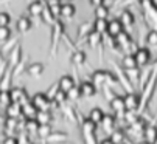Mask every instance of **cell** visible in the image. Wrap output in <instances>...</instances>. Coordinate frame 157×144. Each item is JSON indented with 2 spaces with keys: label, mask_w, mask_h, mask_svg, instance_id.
I'll return each mask as SVG.
<instances>
[{
  "label": "cell",
  "mask_w": 157,
  "mask_h": 144,
  "mask_svg": "<svg viewBox=\"0 0 157 144\" xmlns=\"http://www.w3.org/2000/svg\"><path fill=\"white\" fill-rule=\"evenodd\" d=\"M155 84H157V64L154 65L152 71H151V75L146 81V84L142 87V96H140V107H139V112L142 113L145 110V107L148 105L149 99H151V96L154 93V88H155Z\"/></svg>",
  "instance_id": "6da1fadb"
},
{
  "label": "cell",
  "mask_w": 157,
  "mask_h": 144,
  "mask_svg": "<svg viewBox=\"0 0 157 144\" xmlns=\"http://www.w3.org/2000/svg\"><path fill=\"white\" fill-rule=\"evenodd\" d=\"M64 23L61 19H58L53 25H52V46H50V56L55 57L58 53V46L61 43V39L64 36Z\"/></svg>",
  "instance_id": "7a4b0ae2"
},
{
  "label": "cell",
  "mask_w": 157,
  "mask_h": 144,
  "mask_svg": "<svg viewBox=\"0 0 157 144\" xmlns=\"http://www.w3.org/2000/svg\"><path fill=\"white\" fill-rule=\"evenodd\" d=\"M10 99L11 102L14 104H20L24 105L27 102H30V98H28V93L25 88H20V87H16V88H10Z\"/></svg>",
  "instance_id": "3957f363"
},
{
  "label": "cell",
  "mask_w": 157,
  "mask_h": 144,
  "mask_svg": "<svg viewBox=\"0 0 157 144\" xmlns=\"http://www.w3.org/2000/svg\"><path fill=\"white\" fill-rule=\"evenodd\" d=\"M31 104L37 109V110H50L52 109V101H48V98L45 96V93L37 91L33 98H31Z\"/></svg>",
  "instance_id": "277c9868"
},
{
  "label": "cell",
  "mask_w": 157,
  "mask_h": 144,
  "mask_svg": "<svg viewBox=\"0 0 157 144\" xmlns=\"http://www.w3.org/2000/svg\"><path fill=\"white\" fill-rule=\"evenodd\" d=\"M123 101L126 112H137L140 107V96L137 93H126V96H123Z\"/></svg>",
  "instance_id": "5b68a950"
},
{
  "label": "cell",
  "mask_w": 157,
  "mask_h": 144,
  "mask_svg": "<svg viewBox=\"0 0 157 144\" xmlns=\"http://www.w3.org/2000/svg\"><path fill=\"white\" fill-rule=\"evenodd\" d=\"M20 62H22V45H20V43H17L14 48H11V51H10V54H8L6 65H8L10 68H13V70H14Z\"/></svg>",
  "instance_id": "8992f818"
},
{
  "label": "cell",
  "mask_w": 157,
  "mask_h": 144,
  "mask_svg": "<svg viewBox=\"0 0 157 144\" xmlns=\"http://www.w3.org/2000/svg\"><path fill=\"white\" fill-rule=\"evenodd\" d=\"M109 104H110L112 112L115 113V118H123V115H124V112H126V109H124V101H123V96L115 94L114 98H112V99L109 101Z\"/></svg>",
  "instance_id": "52a82bcc"
},
{
  "label": "cell",
  "mask_w": 157,
  "mask_h": 144,
  "mask_svg": "<svg viewBox=\"0 0 157 144\" xmlns=\"http://www.w3.org/2000/svg\"><path fill=\"white\" fill-rule=\"evenodd\" d=\"M134 56V59H136V62H137V67L139 68H142V67H145V65H148L149 64V61H151V51L148 50V48H139V50L132 54Z\"/></svg>",
  "instance_id": "ba28073f"
},
{
  "label": "cell",
  "mask_w": 157,
  "mask_h": 144,
  "mask_svg": "<svg viewBox=\"0 0 157 144\" xmlns=\"http://www.w3.org/2000/svg\"><path fill=\"white\" fill-rule=\"evenodd\" d=\"M121 31H124V28H123V25L120 23L118 19H112V20L107 22V31H106V34H107L109 37L115 39Z\"/></svg>",
  "instance_id": "9c48e42d"
},
{
  "label": "cell",
  "mask_w": 157,
  "mask_h": 144,
  "mask_svg": "<svg viewBox=\"0 0 157 144\" xmlns=\"http://www.w3.org/2000/svg\"><path fill=\"white\" fill-rule=\"evenodd\" d=\"M34 119L39 126H52L53 113H52V110H37Z\"/></svg>",
  "instance_id": "30bf717a"
},
{
  "label": "cell",
  "mask_w": 157,
  "mask_h": 144,
  "mask_svg": "<svg viewBox=\"0 0 157 144\" xmlns=\"http://www.w3.org/2000/svg\"><path fill=\"white\" fill-rule=\"evenodd\" d=\"M67 139H69V133H65L62 130H53L47 136L45 142L47 144H61V142H65Z\"/></svg>",
  "instance_id": "8fae6325"
},
{
  "label": "cell",
  "mask_w": 157,
  "mask_h": 144,
  "mask_svg": "<svg viewBox=\"0 0 157 144\" xmlns=\"http://www.w3.org/2000/svg\"><path fill=\"white\" fill-rule=\"evenodd\" d=\"M44 70H45V65H44L42 62H33L30 65H27L25 68V73L31 78H40L42 73H44Z\"/></svg>",
  "instance_id": "7c38bea8"
},
{
  "label": "cell",
  "mask_w": 157,
  "mask_h": 144,
  "mask_svg": "<svg viewBox=\"0 0 157 144\" xmlns=\"http://www.w3.org/2000/svg\"><path fill=\"white\" fill-rule=\"evenodd\" d=\"M79 91H81V96H86V98H90V96H95L98 88L92 84V81H82L79 85H78Z\"/></svg>",
  "instance_id": "4fadbf2b"
},
{
  "label": "cell",
  "mask_w": 157,
  "mask_h": 144,
  "mask_svg": "<svg viewBox=\"0 0 157 144\" xmlns=\"http://www.w3.org/2000/svg\"><path fill=\"white\" fill-rule=\"evenodd\" d=\"M56 84H58L59 90H61V91H64V93L70 91V90L76 85V84H75L73 76H69V75H64V76H61V78H59V81H58Z\"/></svg>",
  "instance_id": "5bb4252c"
},
{
  "label": "cell",
  "mask_w": 157,
  "mask_h": 144,
  "mask_svg": "<svg viewBox=\"0 0 157 144\" xmlns=\"http://www.w3.org/2000/svg\"><path fill=\"white\" fill-rule=\"evenodd\" d=\"M92 30L94 28H92V23L90 22H82L81 25H79V28H78V33H76V43L84 42L87 39V36L90 34Z\"/></svg>",
  "instance_id": "9a60e30c"
},
{
  "label": "cell",
  "mask_w": 157,
  "mask_h": 144,
  "mask_svg": "<svg viewBox=\"0 0 157 144\" xmlns=\"http://www.w3.org/2000/svg\"><path fill=\"white\" fill-rule=\"evenodd\" d=\"M114 75L117 76L118 84H121V85L128 90V93H134V87H132L131 82L128 81V78H126V75H124V70H123V68H120L118 65H115V73H114Z\"/></svg>",
  "instance_id": "2e32d148"
},
{
  "label": "cell",
  "mask_w": 157,
  "mask_h": 144,
  "mask_svg": "<svg viewBox=\"0 0 157 144\" xmlns=\"http://www.w3.org/2000/svg\"><path fill=\"white\" fill-rule=\"evenodd\" d=\"M44 8H45V3L40 2V0H34V2H31L28 5L27 11H28V16H31V17H40Z\"/></svg>",
  "instance_id": "e0dca14e"
},
{
  "label": "cell",
  "mask_w": 157,
  "mask_h": 144,
  "mask_svg": "<svg viewBox=\"0 0 157 144\" xmlns=\"http://www.w3.org/2000/svg\"><path fill=\"white\" fill-rule=\"evenodd\" d=\"M115 42H117V45L120 46V50H128V48L132 45V39H131V36L128 34L126 30L121 31V33L115 37Z\"/></svg>",
  "instance_id": "ac0fdd59"
},
{
  "label": "cell",
  "mask_w": 157,
  "mask_h": 144,
  "mask_svg": "<svg viewBox=\"0 0 157 144\" xmlns=\"http://www.w3.org/2000/svg\"><path fill=\"white\" fill-rule=\"evenodd\" d=\"M5 113H6V118L20 119V118H22V105H20V104H14V102H11L10 105L5 107Z\"/></svg>",
  "instance_id": "d6986e66"
},
{
  "label": "cell",
  "mask_w": 157,
  "mask_h": 144,
  "mask_svg": "<svg viewBox=\"0 0 157 144\" xmlns=\"http://www.w3.org/2000/svg\"><path fill=\"white\" fill-rule=\"evenodd\" d=\"M143 136H145V141H146V142L155 144V142H157V126L148 124L146 129L143 130Z\"/></svg>",
  "instance_id": "ffe728a7"
},
{
  "label": "cell",
  "mask_w": 157,
  "mask_h": 144,
  "mask_svg": "<svg viewBox=\"0 0 157 144\" xmlns=\"http://www.w3.org/2000/svg\"><path fill=\"white\" fill-rule=\"evenodd\" d=\"M92 84L97 88H103L106 85V70H97L92 73Z\"/></svg>",
  "instance_id": "44dd1931"
},
{
  "label": "cell",
  "mask_w": 157,
  "mask_h": 144,
  "mask_svg": "<svg viewBox=\"0 0 157 144\" xmlns=\"http://www.w3.org/2000/svg\"><path fill=\"white\" fill-rule=\"evenodd\" d=\"M120 23L123 25V28H131L134 23H136V17H134V14L129 11V9H124V11H121V14H120Z\"/></svg>",
  "instance_id": "7402d4cb"
},
{
  "label": "cell",
  "mask_w": 157,
  "mask_h": 144,
  "mask_svg": "<svg viewBox=\"0 0 157 144\" xmlns=\"http://www.w3.org/2000/svg\"><path fill=\"white\" fill-rule=\"evenodd\" d=\"M31 28H33L31 17H28V16H20V17L17 19V30H19L20 33H28Z\"/></svg>",
  "instance_id": "603a6c76"
},
{
  "label": "cell",
  "mask_w": 157,
  "mask_h": 144,
  "mask_svg": "<svg viewBox=\"0 0 157 144\" xmlns=\"http://www.w3.org/2000/svg\"><path fill=\"white\" fill-rule=\"evenodd\" d=\"M115 121H117V118L114 115H104L103 116V121H101L103 130L107 132V133H112V132L115 130Z\"/></svg>",
  "instance_id": "cb8c5ba5"
},
{
  "label": "cell",
  "mask_w": 157,
  "mask_h": 144,
  "mask_svg": "<svg viewBox=\"0 0 157 144\" xmlns=\"http://www.w3.org/2000/svg\"><path fill=\"white\" fill-rule=\"evenodd\" d=\"M76 13V6L73 3H64L59 9V19H72Z\"/></svg>",
  "instance_id": "d4e9b609"
},
{
  "label": "cell",
  "mask_w": 157,
  "mask_h": 144,
  "mask_svg": "<svg viewBox=\"0 0 157 144\" xmlns=\"http://www.w3.org/2000/svg\"><path fill=\"white\" fill-rule=\"evenodd\" d=\"M106 113L100 109V107H94L90 112H89V116H87V119L89 121H92L95 126H100L101 124V121H103V116H104Z\"/></svg>",
  "instance_id": "484cf974"
},
{
  "label": "cell",
  "mask_w": 157,
  "mask_h": 144,
  "mask_svg": "<svg viewBox=\"0 0 157 144\" xmlns=\"http://www.w3.org/2000/svg\"><path fill=\"white\" fill-rule=\"evenodd\" d=\"M86 59H87V56L82 50H73V53L70 56V62L75 67H82L86 64Z\"/></svg>",
  "instance_id": "4316f807"
},
{
  "label": "cell",
  "mask_w": 157,
  "mask_h": 144,
  "mask_svg": "<svg viewBox=\"0 0 157 144\" xmlns=\"http://www.w3.org/2000/svg\"><path fill=\"white\" fill-rule=\"evenodd\" d=\"M146 126H148V124H146V121H145V118L140 116L136 123L129 126V132H132L134 135H143V130L146 129Z\"/></svg>",
  "instance_id": "83f0119b"
},
{
  "label": "cell",
  "mask_w": 157,
  "mask_h": 144,
  "mask_svg": "<svg viewBox=\"0 0 157 144\" xmlns=\"http://www.w3.org/2000/svg\"><path fill=\"white\" fill-rule=\"evenodd\" d=\"M36 113H37V109L31 104V101L22 105V118H25V119H34L36 118Z\"/></svg>",
  "instance_id": "f1b7e54d"
},
{
  "label": "cell",
  "mask_w": 157,
  "mask_h": 144,
  "mask_svg": "<svg viewBox=\"0 0 157 144\" xmlns=\"http://www.w3.org/2000/svg\"><path fill=\"white\" fill-rule=\"evenodd\" d=\"M61 110H62L65 119H69L70 123H78V113H76V110L72 105H65L64 104V105H61Z\"/></svg>",
  "instance_id": "f546056e"
},
{
  "label": "cell",
  "mask_w": 157,
  "mask_h": 144,
  "mask_svg": "<svg viewBox=\"0 0 157 144\" xmlns=\"http://www.w3.org/2000/svg\"><path fill=\"white\" fill-rule=\"evenodd\" d=\"M86 42L89 43V45H90L92 48H97L98 45H101L103 43V36L101 34H98L97 31H90V34H89L87 36V39H86Z\"/></svg>",
  "instance_id": "4dcf8cb0"
},
{
  "label": "cell",
  "mask_w": 157,
  "mask_h": 144,
  "mask_svg": "<svg viewBox=\"0 0 157 144\" xmlns=\"http://www.w3.org/2000/svg\"><path fill=\"white\" fill-rule=\"evenodd\" d=\"M107 22H109V20H104V19H95V22L92 23L94 31H97L98 34L104 36L106 31H107Z\"/></svg>",
  "instance_id": "1f68e13d"
},
{
  "label": "cell",
  "mask_w": 157,
  "mask_h": 144,
  "mask_svg": "<svg viewBox=\"0 0 157 144\" xmlns=\"http://www.w3.org/2000/svg\"><path fill=\"white\" fill-rule=\"evenodd\" d=\"M121 67L123 70H134V68H139L137 67V62L134 59L132 54H124L123 59H121Z\"/></svg>",
  "instance_id": "d6a6232c"
},
{
  "label": "cell",
  "mask_w": 157,
  "mask_h": 144,
  "mask_svg": "<svg viewBox=\"0 0 157 144\" xmlns=\"http://www.w3.org/2000/svg\"><path fill=\"white\" fill-rule=\"evenodd\" d=\"M81 127H82V135H95V132H97V126L92 121H89L87 118L82 119Z\"/></svg>",
  "instance_id": "836d02e7"
},
{
  "label": "cell",
  "mask_w": 157,
  "mask_h": 144,
  "mask_svg": "<svg viewBox=\"0 0 157 144\" xmlns=\"http://www.w3.org/2000/svg\"><path fill=\"white\" fill-rule=\"evenodd\" d=\"M114 144H123L124 141H126V135H124V132L123 130H120V129H115L114 132L110 133V138H109Z\"/></svg>",
  "instance_id": "e575fe53"
},
{
  "label": "cell",
  "mask_w": 157,
  "mask_h": 144,
  "mask_svg": "<svg viewBox=\"0 0 157 144\" xmlns=\"http://www.w3.org/2000/svg\"><path fill=\"white\" fill-rule=\"evenodd\" d=\"M124 75L128 78V81L132 84H137L140 79V68H134V70H124Z\"/></svg>",
  "instance_id": "d590c367"
},
{
  "label": "cell",
  "mask_w": 157,
  "mask_h": 144,
  "mask_svg": "<svg viewBox=\"0 0 157 144\" xmlns=\"http://www.w3.org/2000/svg\"><path fill=\"white\" fill-rule=\"evenodd\" d=\"M40 17L44 19V22H45V23H48V25H53V23L58 20V19L50 13V9H48V6H47V5H45V8H44V11H42Z\"/></svg>",
  "instance_id": "8d00e7d4"
},
{
  "label": "cell",
  "mask_w": 157,
  "mask_h": 144,
  "mask_svg": "<svg viewBox=\"0 0 157 144\" xmlns=\"http://www.w3.org/2000/svg\"><path fill=\"white\" fill-rule=\"evenodd\" d=\"M115 85H118V79L114 73H110V71L106 70V85L104 87H109V88H114Z\"/></svg>",
  "instance_id": "74e56055"
},
{
  "label": "cell",
  "mask_w": 157,
  "mask_h": 144,
  "mask_svg": "<svg viewBox=\"0 0 157 144\" xmlns=\"http://www.w3.org/2000/svg\"><path fill=\"white\" fill-rule=\"evenodd\" d=\"M95 17L97 19L107 20V17H109V8H107V5H101V6L95 8Z\"/></svg>",
  "instance_id": "f35d334b"
},
{
  "label": "cell",
  "mask_w": 157,
  "mask_h": 144,
  "mask_svg": "<svg viewBox=\"0 0 157 144\" xmlns=\"http://www.w3.org/2000/svg\"><path fill=\"white\" fill-rule=\"evenodd\" d=\"M37 127L39 124L36 123V119H25V126H24V130L28 132V133H36L37 132Z\"/></svg>",
  "instance_id": "ab89813d"
},
{
  "label": "cell",
  "mask_w": 157,
  "mask_h": 144,
  "mask_svg": "<svg viewBox=\"0 0 157 144\" xmlns=\"http://www.w3.org/2000/svg\"><path fill=\"white\" fill-rule=\"evenodd\" d=\"M11 39V30L10 27H0V43H6Z\"/></svg>",
  "instance_id": "60d3db41"
},
{
  "label": "cell",
  "mask_w": 157,
  "mask_h": 144,
  "mask_svg": "<svg viewBox=\"0 0 157 144\" xmlns=\"http://www.w3.org/2000/svg\"><path fill=\"white\" fill-rule=\"evenodd\" d=\"M52 132H53V127H52V126H39L36 133H37V136H39V138L47 139V136H48Z\"/></svg>",
  "instance_id": "b9f144b4"
},
{
  "label": "cell",
  "mask_w": 157,
  "mask_h": 144,
  "mask_svg": "<svg viewBox=\"0 0 157 144\" xmlns=\"http://www.w3.org/2000/svg\"><path fill=\"white\" fill-rule=\"evenodd\" d=\"M65 101H69V99H67V93H64V91H61V90L56 93V96L53 98V102H55L58 107L64 105V104H65Z\"/></svg>",
  "instance_id": "7bdbcfd3"
},
{
  "label": "cell",
  "mask_w": 157,
  "mask_h": 144,
  "mask_svg": "<svg viewBox=\"0 0 157 144\" xmlns=\"http://www.w3.org/2000/svg\"><path fill=\"white\" fill-rule=\"evenodd\" d=\"M79 98H81V91H79L78 85H75L70 91H67V99H69V101H76Z\"/></svg>",
  "instance_id": "ee69618b"
},
{
  "label": "cell",
  "mask_w": 157,
  "mask_h": 144,
  "mask_svg": "<svg viewBox=\"0 0 157 144\" xmlns=\"http://www.w3.org/2000/svg\"><path fill=\"white\" fill-rule=\"evenodd\" d=\"M47 6H48V9H50V13L56 17V19H59V9H61V3L58 2H52V3H47Z\"/></svg>",
  "instance_id": "f6af8a7d"
},
{
  "label": "cell",
  "mask_w": 157,
  "mask_h": 144,
  "mask_svg": "<svg viewBox=\"0 0 157 144\" xmlns=\"http://www.w3.org/2000/svg\"><path fill=\"white\" fill-rule=\"evenodd\" d=\"M146 42H148V45L157 46V30H151L146 34Z\"/></svg>",
  "instance_id": "bcb514c9"
},
{
  "label": "cell",
  "mask_w": 157,
  "mask_h": 144,
  "mask_svg": "<svg viewBox=\"0 0 157 144\" xmlns=\"http://www.w3.org/2000/svg\"><path fill=\"white\" fill-rule=\"evenodd\" d=\"M11 16L10 13H0V27H10Z\"/></svg>",
  "instance_id": "7dc6e473"
},
{
  "label": "cell",
  "mask_w": 157,
  "mask_h": 144,
  "mask_svg": "<svg viewBox=\"0 0 157 144\" xmlns=\"http://www.w3.org/2000/svg\"><path fill=\"white\" fill-rule=\"evenodd\" d=\"M59 91V87H58V84H53L48 90H47V93H45V96L48 98V101H53V98L56 96V93Z\"/></svg>",
  "instance_id": "c3c4849f"
},
{
  "label": "cell",
  "mask_w": 157,
  "mask_h": 144,
  "mask_svg": "<svg viewBox=\"0 0 157 144\" xmlns=\"http://www.w3.org/2000/svg\"><path fill=\"white\" fill-rule=\"evenodd\" d=\"M0 104L2 105H10L11 104V99H10V91H0Z\"/></svg>",
  "instance_id": "681fc988"
},
{
  "label": "cell",
  "mask_w": 157,
  "mask_h": 144,
  "mask_svg": "<svg viewBox=\"0 0 157 144\" xmlns=\"http://www.w3.org/2000/svg\"><path fill=\"white\" fill-rule=\"evenodd\" d=\"M25 68H27V65H25V62H24V59H22V62L13 70V76L16 78V76H19L20 73H22V71H25Z\"/></svg>",
  "instance_id": "f907efd6"
},
{
  "label": "cell",
  "mask_w": 157,
  "mask_h": 144,
  "mask_svg": "<svg viewBox=\"0 0 157 144\" xmlns=\"http://www.w3.org/2000/svg\"><path fill=\"white\" fill-rule=\"evenodd\" d=\"M2 144H19V139H17V136H6Z\"/></svg>",
  "instance_id": "816d5d0a"
},
{
  "label": "cell",
  "mask_w": 157,
  "mask_h": 144,
  "mask_svg": "<svg viewBox=\"0 0 157 144\" xmlns=\"http://www.w3.org/2000/svg\"><path fill=\"white\" fill-rule=\"evenodd\" d=\"M103 90H104V94H106V98H107L109 101H110V99H112V98H114V96H115V93H112L109 87H103Z\"/></svg>",
  "instance_id": "f5cc1de1"
},
{
  "label": "cell",
  "mask_w": 157,
  "mask_h": 144,
  "mask_svg": "<svg viewBox=\"0 0 157 144\" xmlns=\"http://www.w3.org/2000/svg\"><path fill=\"white\" fill-rule=\"evenodd\" d=\"M89 3H90V5H94L95 8H98V6L104 5V0H89Z\"/></svg>",
  "instance_id": "db71d44e"
},
{
  "label": "cell",
  "mask_w": 157,
  "mask_h": 144,
  "mask_svg": "<svg viewBox=\"0 0 157 144\" xmlns=\"http://www.w3.org/2000/svg\"><path fill=\"white\" fill-rule=\"evenodd\" d=\"M98 144H114V142H112L109 138H106V139H103V141H100Z\"/></svg>",
  "instance_id": "11a10c76"
},
{
  "label": "cell",
  "mask_w": 157,
  "mask_h": 144,
  "mask_svg": "<svg viewBox=\"0 0 157 144\" xmlns=\"http://www.w3.org/2000/svg\"><path fill=\"white\" fill-rule=\"evenodd\" d=\"M59 3L64 5V3H72V0H59Z\"/></svg>",
  "instance_id": "9f6ffc18"
},
{
  "label": "cell",
  "mask_w": 157,
  "mask_h": 144,
  "mask_svg": "<svg viewBox=\"0 0 157 144\" xmlns=\"http://www.w3.org/2000/svg\"><path fill=\"white\" fill-rule=\"evenodd\" d=\"M47 3H52V2H56V0H45Z\"/></svg>",
  "instance_id": "6f0895ef"
},
{
  "label": "cell",
  "mask_w": 157,
  "mask_h": 144,
  "mask_svg": "<svg viewBox=\"0 0 157 144\" xmlns=\"http://www.w3.org/2000/svg\"><path fill=\"white\" fill-rule=\"evenodd\" d=\"M139 144H149V142H146V141H142V142H139Z\"/></svg>",
  "instance_id": "680465c9"
},
{
  "label": "cell",
  "mask_w": 157,
  "mask_h": 144,
  "mask_svg": "<svg viewBox=\"0 0 157 144\" xmlns=\"http://www.w3.org/2000/svg\"><path fill=\"white\" fill-rule=\"evenodd\" d=\"M61 144H70V142H69V141H65V142H61Z\"/></svg>",
  "instance_id": "91938a15"
},
{
  "label": "cell",
  "mask_w": 157,
  "mask_h": 144,
  "mask_svg": "<svg viewBox=\"0 0 157 144\" xmlns=\"http://www.w3.org/2000/svg\"><path fill=\"white\" fill-rule=\"evenodd\" d=\"M104 2H112V0H104Z\"/></svg>",
  "instance_id": "94428289"
},
{
  "label": "cell",
  "mask_w": 157,
  "mask_h": 144,
  "mask_svg": "<svg viewBox=\"0 0 157 144\" xmlns=\"http://www.w3.org/2000/svg\"><path fill=\"white\" fill-rule=\"evenodd\" d=\"M140 2H142V0H140Z\"/></svg>",
  "instance_id": "6125c7cd"
},
{
  "label": "cell",
  "mask_w": 157,
  "mask_h": 144,
  "mask_svg": "<svg viewBox=\"0 0 157 144\" xmlns=\"http://www.w3.org/2000/svg\"><path fill=\"white\" fill-rule=\"evenodd\" d=\"M123 144H124V142H123Z\"/></svg>",
  "instance_id": "be15d7a7"
}]
</instances>
